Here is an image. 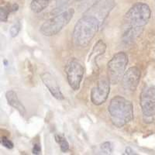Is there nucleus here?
Instances as JSON below:
<instances>
[{"mask_svg": "<svg viewBox=\"0 0 155 155\" xmlns=\"http://www.w3.org/2000/svg\"><path fill=\"white\" fill-rule=\"evenodd\" d=\"M100 24L96 18L89 15H84L78 19L73 31V40L77 46L85 48L91 43Z\"/></svg>", "mask_w": 155, "mask_h": 155, "instance_id": "obj_1", "label": "nucleus"}, {"mask_svg": "<svg viewBox=\"0 0 155 155\" xmlns=\"http://www.w3.org/2000/svg\"><path fill=\"white\" fill-rule=\"evenodd\" d=\"M108 111L112 123L119 128L125 126L134 119L132 102L120 95H116L111 99Z\"/></svg>", "mask_w": 155, "mask_h": 155, "instance_id": "obj_2", "label": "nucleus"}, {"mask_svg": "<svg viewBox=\"0 0 155 155\" xmlns=\"http://www.w3.org/2000/svg\"><path fill=\"white\" fill-rule=\"evenodd\" d=\"M151 15L149 5L143 2L134 4L124 16V28L143 30Z\"/></svg>", "mask_w": 155, "mask_h": 155, "instance_id": "obj_3", "label": "nucleus"}, {"mask_svg": "<svg viewBox=\"0 0 155 155\" xmlns=\"http://www.w3.org/2000/svg\"><path fill=\"white\" fill-rule=\"evenodd\" d=\"M74 14V10L72 8L58 13L57 16L43 23L40 28L41 34L46 37L56 35L70 22Z\"/></svg>", "mask_w": 155, "mask_h": 155, "instance_id": "obj_4", "label": "nucleus"}, {"mask_svg": "<svg viewBox=\"0 0 155 155\" xmlns=\"http://www.w3.org/2000/svg\"><path fill=\"white\" fill-rule=\"evenodd\" d=\"M128 64V57L124 52H119L108 63V78L113 85L118 84L126 72Z\"/></svg>", "mask_w": 155, "mask_h": 155, "instance_id": "obj_5", "label": "nucleus"}, {"mask_svg": "<svg viewBox=\"0 0 155 155\" xmlns=\"http://www.w3.org/2000/svg\"><path fill=\"white\" fill-rule=\"evenodd\" d=\"M67 79L71 88L74 91L79 89L80 84L84 76V68L78 61L72 59L65 67Z\"/></svg>", "mask_w": 155, "mask_h": 155, "instance_id": "obj_6", "label": "nucleus"}, {"mask_svg": "<svg viewBox=\"0 0 155 155\" xmlns=\"http://www.w3.org/2000/svg\"><path fill=\"white\" fill-rule=\"evenodd\" d=\"M140 105L144 116L151 117L155 115V88L147 85L140 95Z\"/></svg>", "mask_w": 155, "mask_h": 155, "instance_id": "obj_7", "label": "nucleus"}, {"mask_svg": "<svg viewBox=\"0 0 155 155\" xmlns=\"http://www.w3.org/2000/svg\"><path fill=\"white\" fill-rule=\"evenodd\" d=\"M115 5L113 0H99L96 3L88 8L85 15H89L96 18L99 22V24H102L110 11Z\"/></svg>", "mask_w": 155, "mask_h": 155, "instance_id": "obj_8", "label": "nucleus"}, {"mask_svg": "<svg viewBox=\"0 0 155 155\" xmlns=\"http://www.w3.org/2000/svg\"><path fill=\"white\" fill-rule=\"evenodd\" d=\"M109 81L101 80L98 81L96 86L94 87L91 92V101L95 106L103 104L107 99L110 92Z\"/></svg>", "mask_w": 155, "mask_h": 155, "instance_id": "obj_9", "label": "nucleus"}, {"mask_svg": "<svg viewBox=\"0 0 155 155\" xmlns=\"http://www.w3.org/2000/svg\"><path fill=\"white\" fill-rule=\"evenodd\" d=\"M140 79V71L137 67H131L128 69L122 78V86L126 92H134L138 86Z\"/></svg>", "mask_w": 155, "mask_h": 155, "instance_id": "obj_10", "label": "nucleus"}, {"mask_svg": "<svg viewBox=\"0 0 155 155\" xmlns=\"http://www.w3.org/2000/svg\"><path fill=\"white\" fill-rule=\"evenodd\" d=\"M41 78L45 86L48 88L49 92H51V95H53L55 99H58V100H62V99H64L63 94L61 92L60 87L58 85V81L55 80L54 78L51 75L50 73H43L41 75Z\"/></svg>", "mask_w": 155, "mask_h": 155, "instance_id": "obj_11", "label": "nucleus"}, {"mask_svg": "<svg viewBox=\"0 0 155 155\" xmlns=\"http://www.w3.org/2000/svg\"><path fill=\"white\" fill-rule=\"evenodd\" d=\"M5 98H6V100H7L9 105H10L15 109H16L22 116H25V114H26V109H25L23 105L19 100L17 94L14 91H12V90L8 91L5 93Z\"/></svg>", "mask_w": 155, "mask_h": 155, "instance_id": "obj_12", "label": "nucleus"}, {"mask_svg": "<svg viewBox=\"0 0 155 155\" xmlns=\"http://www.w3.org/2000/svg\"><path fill=\"white\" fill-rule=\"evenodd\" d=\"M106 49V45L105 44V43L103 42L102 40H99L95 44V46H94L93 49H92V53L90 54L89 58H88V61L92 62L93 64V66H95V62H96L97 58L105 53Z\"/></svg>", "mask_w": 155, "mask_h": 155, "instance_id": "obj_13", "label": "nucleus"}, {"mask_svg": "<svg viewBox=\"0 0 155 155\" xmlns=\"http://www.w3.org/2000/svg\"><path fill=\"white\" fill-rule=\"evenodd\" d=\"M51 0H32L30 9L34 12H41L48 6Z\"/></svg>", "mask_w": 155, "mask_h": 155, "instance_id": "obj_14", "label": "nucleus"}, {"mask_svg": "<svg viewBox=\"0 0 155 155\" xmlns=\"http://www.w3.org/2000/svg\"><path fill=\"white\" fill-rule=\"evenodd\" d=\"M55 140L59 144L62 152H66L68 150L69 143L64 137L59 135V134H57V135H55Z\"/></svg>", "mask_w": 155, "mask_h": 155, "instance_id": "obj_15", "label": "nucleus"}, {"mask_svg": "<svg viewBox=\"0 0 155 155\" xmlns=\"http://www.w3.org/2000/svg\"><path fill=\"white\" fill-rule=\"evenodd\" d=\"M21 29V23L19 21H17L14 24L12 25L11 27L10 30H9V34L12 37H15L19 34V31Z\"/></svg>", "mask_w": 155, "mask_h": 155, "instance_id": "obj_16", "label": "nucleus"}, {"mask_svg": "<svg viewBox=\"0 0 155 155\" xmlns=\"http://www.w3.org/2000/svg\"><path fill=\"white\" fill-rule=\"evenodd\" d=\"M101 150L106 154L112 153L113 152V145L110 142H105L101 145Z\"/></svg>", "mask_w": 155, "mask_h": 155, "instance_id": "obj_17", "label": "nucleus"}, {"mask_svg": "<svg viewBox=\"0 0 155 155\" xmlns=\"http://www.w3.org/2000/svg\"><path fill=\"white\" fill-rule=\"evenodd\" d=\"M9 10L8 9V8H1L0 9V20L2 23H5V22L7 21L8 16L9 14Z\"/></svg>", "mask_w": 155, "mask_h": 155, "instance_id": "obj_18", "label": "nucleus"}, {"mask_svg": "<svg viewBox=\"0 0 155 155\" xmlns=\"http://www.w3.org/2000/svg\"><path fill=\"white\" fill-rule=\"evenodd\" d=\"M1 143H2V146L8 148V149H12V148H13V146H14L12 141L8 139L7 137H5L1 138Z\"/></svg>", "mask_w": 155, "mask_h": 155, "instance_id": "obj_19", "label": "nucleus"}, {"mask_svg": "<svg viewBox=\"0 0 155 155\" xmlns=\"http://www.w3.org/2000/svg\"><path fill=\"white\" fill-rule=\"evenodd\" d=\"M41 153V145L39 143H35L34 145V148H33V153L34 154H40Z\"/></svg>", "mask_w": 155, "mask_h": 155, "instance_id": "obj_20", "label": "nucleus"}, {"mask_svg": "<svg viewBox=\"0 0 155 155\" xmlns=\"http://www.w3.org/2000/svg\"><path fill=\"white\" fill-rule=\"evenodd\" d=\"M125 154L134 155V154H137V153H135V151H134V150H133L132 148L130 147H126Z\"/></svg>", "mask_w": 155, "mask_h": 155, "instance_id": "obj_21", "label": "nucleus"}, {"mask_svg": "<svg viewBox=\"0 0 155 155\" xmlns=\"http://www.w3.org/2000/svg\"><path fill=\"white\" fill-rule=\"evenodd\" d=\"M68 1L69 0H55L57 5H59V6H61V5H64V4L67 3Z\"/></svg>", "mask_w": 155, "mask_h": 155, "instance_id": "obj_22", "label": "nucleus"}, {"mask_svg": "<svg viewBox=\"0 0 155 155\" xmlns=\"http://www.w3.org/2000/svg\"><path fill=\"white\" fill-rule=\"evenodd\" d=\"M4 64H5V66H7V64H8V62H7V61L6 60H4Z\"/></svg>", "mask_w": 155, "mask_h": 155, "instance_id": "obj_23", "label": "nucleus"}, {"mask_svg": "<svg viewBox=\"0 0 155 155\" xmlns=\"http://www.w3.org/2000/svg\"><path fill=\"white\" fill-rule=\"evenodd\" d=\"M77 2H81V1H84V0H76Z\"/></svg>", "mask_w": 155, "mask_h": 155, "instance_id": "obj_24", "label": "nucleus"}]
</instances>
